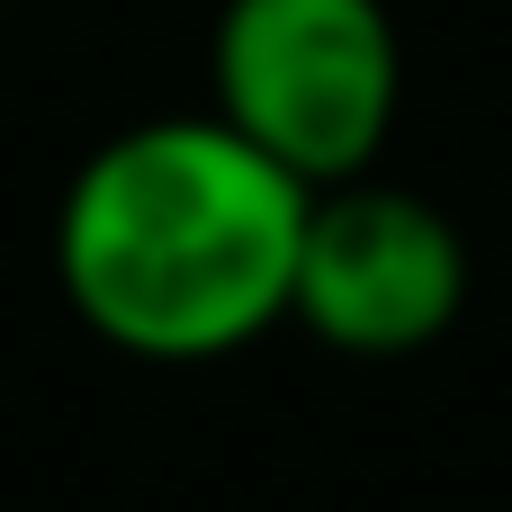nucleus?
Instances as JSON below:
<instances>
[{"mask_svg": "<svg viewBox=\"0 0 512 512\" xmlns=\"http://www.w3.org/2000/svg\"><path fill=\"white\" fill-rule=\"evenodd\" d=\"M315 189L252 153L216 108L144 117L63 180L54 288L126 360H225L288 324Z\"/></svg>", "mask_w": 512, "mask_h": 512, "instance_id": "1", "label": "nucleus"}, {"mask_svg": "<svg viewBox=\"0 0 512 512\" xmlns=\"http://www.w3.org/2000/svg\"><path fill=\"white\" fill-rule=\"evenodd\" d=\"M216 117L288 180H360L405 99L387 0H225L207 36Z\"/></svg>", "mask_w": 512, "mask_h": 512, "instance_id": "2", "label": "nucleus"}, {"mask_svg": "<svg viewBox=\"0 0 512 512\" xmlns=\"http://www.w3.org/2000/svg\"><path fill=\"white\" fill-rule=\"evenodd\" d=\"M468 306V234L396 189V180H333L306 207L297 243V324L351 360H405L432 351Z\"/></svg>", "mask_w": 512, "mask_h": 512, "instance_id": "3", "label": "nucleus"}]
</instances>
